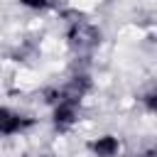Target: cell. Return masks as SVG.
Returning a JSON list of instances; mask_svg holds the SVG:
<instances>
[{
  "label": "cell",
  "mask_w": 157,
  "mask_h": 157,
  "mask_svg": "<svg viewBox=\"0 0 157 157\" xmlns=\"http://www.w3.org/2000/svg\"><path fill=\"white\" fill-rule=\"evenodd\" d=\"M27 7H37V10H44V7H52L54 0H22Z\"/></svg>",
  "instance_id": "5"
},
{
  "label": "cell",
  "mask_w": 157,
  "mask_h": 157,
  "mask_svg": "<svg viewBox=\"0 0 157 157\" xmlns=\"http://www.w3.org/2000/svg\"><path fill=\"white\" fill-rule=\"evenodd\" d=\"M91 150L98 155V157H113L118 152V140L105 135V137H98L96 142H91Z\"/></svg>",
  "instance_id": "4"
},
{
  "label": "cell",
  "mask_w": 157,
  "mask_h": 157,
  "mask_svg": "<svg viewBox=\"0 0 157 157\" xmlns=\"http://www.w3.org/2000/svg\"><path fill=\"white\" fill-rule=\"evenodd\" d=\"M76 103H78V101H74V98H59L56 110H54V123H56L59 130L69 128V125L76 120Z\"/></svg>",
  "instance_id": "2"
},
{
  "label": "cell",
  "mask_w": 157,
  "mask_h": 157,
  "mask_svg": "<svg viewBox=\"0 0 157 157\" xmlns=\"http://www.w3.org/2000/svg\"><path fill=\"white\" fill-rule=\"evenodd\" d=\"M98 39H101V32L83 20L74 22L71 29H69V44L74 49H91L93 44H98Z\"/></svg>",
  "instance_id": "1"
},
{
  "label": "cell",
  "mask_w": 157,
  "mask_h": 157,
  "mask_svg": "<svg viewBox=\"0 0 157 157\" xmlns=\"http://www.w3.org/2000/svg\"><path fill=\"white\" fill-rule=\"evenodd\" d=\"M25 125H29V120H27V118H20V115H15V113H10V110L0 108V135L17 132V130H22Z\"/></svg>",
  "instance_id": "3"
}]
</instances>
